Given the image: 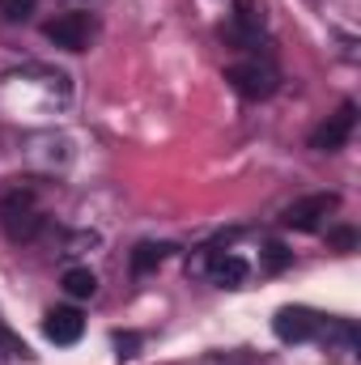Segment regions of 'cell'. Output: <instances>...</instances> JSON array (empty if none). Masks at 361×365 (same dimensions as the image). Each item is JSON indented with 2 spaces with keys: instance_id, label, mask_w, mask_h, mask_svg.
Here are the masks:
<instances>
[{
  "instance_id": "cell-5",
  "label": "cell",
  "mask_w": 361,
  "mask_h": 365,
  "mask_svg": "<svg viewBox=\"0 0 361 365\" xmlns=\"http://www.w3.org/2000/svg\"><path fill=\"white\" fill-rule=\"evenodd\" d=\"M340 208V195H332V191H319V195H306V200H298V204H289L285 208V225L289 230H298V234H315L332 212Z\"/></svg>"
},
{
  "instance_id": "cell-1",
  "label": "cell",
  "mask_w": 361,
  "mask_h": 365,
  "mask_svg": "<svg viewBox=\"0 0 361 365\" xmlns=\"http://www.w3.org/2000/svg\"><path fill=\"white\" fill-rule=\"evenodd\" d=\"M43 208H39V200L30 195V191H9V195H0V230H4V238L9 242H34L39 238V230H43Z\"/></svg>"
},
{
  "instance_id": "cell-7",
  "label": "cell",
  "mask_w": 361,
  "mask_h": 365,
  "mask_svg": "<svg viewBox=\"0 0 361 365\" xmlns=\"http://www.w3.org/2000/svg\"><path fill=\"white\" fill-rule=\"evenodd\" d=\"M353 123H357V106L345 102L327 123H319V128L310 132V149H319V153H336V149H345L349 136H353Z\"/></svg>"
},
{
  "instance_id": "cell-3",
  "label": "cell",
  "mask_w": 361,
  "mask_h": 365,
  "mask_svg": "<svg viewBox=\"0 0 361 365\" xmlns=\"http://www.w3.org/2000/svg\"><path fill=\"white\" fill-rule=\"evenodd\" d=\"M264 30H268V17H264V4L260 0H234L230 4V17L221 26V38L238 51H255L264 43Z\"/></svg>"
},
{
  "instance_id": "cell-11",
  "label": "cell",
  "mask_w": 361,
  "mask_h": 365,
  "mask_svg": "<svg viewBox=\"0 0 361 365\" xmlns=\"http://www.w3.org/2000/svg\"><path fill=\"white\" fill-rule=\"evenodd\" d=\"M171 242H141L136 251H132V272L136 276H145V272H153V268H162L166 259H171Z\"/></svg>"
},
{
  "instance_id": "cell-12",
  "label": "cell",
  "mask_w": 361,
  "mask_h": 365,
  "mask_svg": "<svg viewBox=\"0 0 361 365\" xmlns=\"http://www.w3.org/2000/svg\"><path fill=\"white\" fill-rule=\"evenodd\" d=\"M60 284H64V293H68V297H77V302H86V297L98 293V276H93L90 268H68Z\"/></svg>"
},
{
  "instance_id": "cell-4",
  "label": "cell",
  "mask_w": 361,
  "mask_h": 365,
  "mask_svg": "<svg viewBox=\"0 0 361 365\" xmlns=\"http://www.w3.org/2000/svg\"><path fill=\"white\" fill-rule=\"evenodd\" d=\"M272 331H276V340H285V344H306V340H319L323 314H315L310 306H280L276 319H272Z\"/></svg>"
},
{
  "instance_id": "cell-14",
  "label": "cell",
  "mask_w": 361,
  "mask_h": 365,
  "mask_svg": "<svg viewBox=\"0 0 361 365\" xmlns=\"http://www.w3.org/2000/svg\"><path fill=\"white\" fill-rule=\"evenodd\" d=\"M34 0H0V21H30Z\"/></svg>"
},
{
  "instance_id": "cell-16",
  "label": "cell",
  "mask_w": 361,
  "mask_h": 365,
  "mask_svg": "<svg viewBox=\"0 0 361 365\" xmlns=\"http://www.w3.org/2000/svg\"><path fill=\"white\" fill-rule=\"evenodd\" d=\"M285 264H289V251H285V247H276V242H272V247H268V268H272V272H280V268H285Z\"/></svg>"
},
{
  "instance_id": "cell-8",
  "label": "cell",
  "mask_w": 361,
  "mask_h": 365,
  "mask_svg": "<svg viewBox=\"0 0 361 365\" xmlns=\"http://www.w3.org/2000/svg\"><path fill=\"white\" fill-rule=\"evenodd\" d=\"M204 276H208L217 289H243L247 276H251V264H247L243 255H234V251H217V247H213Z\"/></svg>"
},
{
  "instance_id": "cell-13",
  "label": "cell",
  "mask_w": 361,
  "mask_h": 365,
  "mask_svg": "<svg viewBox=\"0 0 361 365\" xmlns=\"http://www.w3.org/2000/svg\"><path fill=\"white\" fill-rule=\"evenodd\" d=\"M0 357H17V361H30L34 353H30V344H26L21 336H13V331L0 323Z\"/></svg>"
},
{
  "instance_id": "cell-6",
  "label": "cell",
  "mask_w": 361,
  "mask_h": 365,
  "mask_svg": "<svg viewBox=\"0 0 361 365\" xmlns=\"http://www.w3.org/2000/svg\"><path fill=\"white\" fill-rule=\"evenodd\" d=\"M93 17L90 13H64V17H56V21H47L43 26V34H47V43H56V47H64V51H86L93 38Z\"/></svg>"
},
{
  "instance_id": "cell-10",
  "label": "cell",
  "mask_w": 361,
  "mask_h": 365,
  "mask_svg": "<svg viewBox=\"0 0 361 365\" xmlns=\"http://www.w3.org/2000/svg\"><path fill=\"white\" fill-rule=\"evenodd\" d=\"M323 349L332 357H353L357 353V327L353 323H340V319H323V331H319Z\"/></svg>"
},
{
  "instance_id": "cell-9",
  "label": "cell",
  "mask_w": 361,
  "mask_h": 365,
  "mask_svg": "<svg viewBox=\"0 0 361 365\" xmlns=\"http://www.w3.org/2000/svg\"><path fill=\"white\" fill-rule=\"evenodd\" d=\"M43 331H47L51 344H77V340L86 336V319H81V310H73V306H56V310H47Z\"/></svg>"
},
{
  "instance_id": "cell-15",
  "label": "cell",
  "mask_w": 361,
  "mask_h": 365,
  "mask_svg": "<svg viewBox=\"0 0 361 365\" xmlns=\"http://www.w3.org/2000/svg\"><path fill=\"white\" fill-rule=\"evenodd\" d=\"M115 349H119V357H136L141 336H136V331H115Z\"/></svg>"
},
{
  "instance_id": "cell-2",
  "label": "cell",
  "mask_w": 361,
  "mask_h": 365,
  "mask_svg": "<svg viewBox=\"0 0 361 365\" xmlns=\"http://www.w3.org/2000/svg\"><path fill=\"white\" fill-rule=\"evenodd\" d=\"M225 81L243 93V98H272L276 86H280V68L272 64L268 56L251 51V56H243V60H234L225 68Z\"/></svg>"
}]
</instances>
